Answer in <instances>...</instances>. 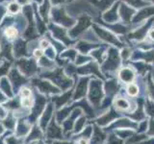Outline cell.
I'll return each mask as SVG.
<instances>
[{
    "label": "cell",
    "mask_w": 154,
    "mask_h": 144,
    "mask_svg": "<svg viewBox=\"0 0 154 144\" xmlns=\"http://www.w3.org/2000/svg\"><path fill=\"white\" fill-rule=\"evenodd\" d=\"M35 55H36L37 57H41V56L42 55V50H36V51H35Z\"/></svg>",
    "instance_id": "6"
},
{
    "label": "cell",
    "mask_w": 154,
    "mask_h": 144,
    "mask_svg": "<svg viewBox=\"0 0 154 144\" xmlns=\"http://www.w3.org/2000/svg\"><path fill=\"white\" fill-rule=\"evenodd\" d=\"M128 92H129L130 95H136L137 92H138V88H137L135 86L131 85V86H130L129 88H128Z\"/></svg>",
    "instance_id": "2"
},
{
    "label": "cell",
    "mask_w": 154,
    "mask_h": 144,
    "mask_svg": "<svg viewBox=\"0 0 154 144\" xmlns=\"http://www.w3.org/2000/svg\"><path fill=\"white\" fill-rule=\"evenodd\" d=\"M150 38H152V40H154V30H152L150 32Z\"/></svg>",
    "instance_id": "7"
},
{
    "label": "cell",
    "mask_w": 154,
    "mask_h": 144,
    "mask_svg": "<svg viewBox=\"0 0 154 144\" xmlns=\"http://www.w3.org/2000/svg\"><path fill=\"white\" fill-rule=\"evenodd\" d=\"M17 35V29L14 28V27H9V28L6 29V30H5V36H6L7 38H16Z\"/></svg>",
    "instance_id": "1"
},
{
    "label": "cell",
    "mask_w": 154,
    "mask_h": 144,
    "mask_svg": "<svg viewBox=\"0 0 154 144\" xmlns=\"http://www.w3.org/2000/svg\"><path fill=\"white\" fill-rule=\"evenodd\" d=\"M129 3H132L133 5H136V7H141L143 4L141 0H127Z\"/></svg>",
    "instance_id": "4"
},
{
    "label": "cell",
    "mask_w": 154,
    "mask_h": 144,
    "mask_svg": "<svg viewBox=\"0 0 154 144\" xmlns=\"http://www.w3.org/2000/svg\"><path fill=\"white\" fill-rule=\"evenodd\" d=\"M117 104H118V107L122 108V109H126L128 107V104L125 100H119Z\"/></svg>",
    "instance_id": "3"
},
{
    "label": "cell",
    "mask_w": 154,
    "mask_h": 144,
    "mask_svg": "<svg viewBox=\"0 0 154 144\" xmlns=\"http://www.w3.org/2000/svg\"><path fill=\"white\" fill-rule=\"evenodd\" d=\"M21 94H22L23 97H29V96H30V94H31V92L29 91V89L24 88V89H22V91H21Z\"/></svg>",
    "instance_id": "5"
}]
</instances>
